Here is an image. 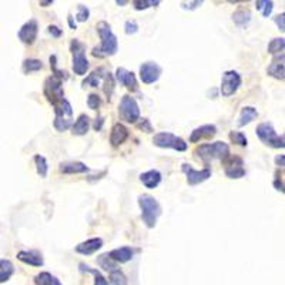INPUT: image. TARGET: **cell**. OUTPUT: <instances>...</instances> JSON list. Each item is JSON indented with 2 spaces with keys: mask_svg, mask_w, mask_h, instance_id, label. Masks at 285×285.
<instances>
[{
  "mask_svg": "<svg viewBox=\"0 0 285 285\" xmlns=\"http://www.w3.org/2000/svg\"><path fill=\"white\" fill-rule=\"evenodd\" d=\"M204 2L203 0H196V2H182L181 8L185 9V10H196L198 9Z\"/></svg>",
  "mask_w": 285,
  "mask_h": 285,
  "instance_id": "cell-43",
  "label": "cell"
},
{
  "mask_svg": "<svg viewBox=\"0 0 285 285\" xmlns=\"http://www.w3.org/2000/svg\"><path fill=\"white\" fill-rule=\"evenodd\" d=\"M140 181L142 182V185L146 188L153 190V188L159 187V184L161 182V173L159 170H149V171L140 174Z\"/></svg>",
  "mask_w": 285,
  "mask_h": 285,
  "instance_id": "cell-21",
  "label": "cell"
},
{
  "mask_svg": "<svg viewBox=\"0 0 285 285\" xmlns=\"http://www.w3.org/2000/svg\"><path fill=\"white\" fill-rule=\"evenodd\" d=\"M224 164V173L231 180H238L246 177V168H244V161L241 157L237 156H228L225 160H222Z\"/></svg>",
  "mask_w": 285,
  "mask_h": 285,
  "instance_id": "cell-10",
  "label": "cell"
},
{
  "mask_svg": "<svg viewBox=\"0 0 285 285\" xmlns=\"http://www.w3.org/2000/svg\"><path fill=\"white\" fill-rule=\"evenodd\" d=\"M274 22H275V24L278 26V30H281V32L284 33L285 32V15L284 13H281V15H278L277 17H274Z\"/></svg>",
  "mask_w": 285,
  "mask_h": 285,
  "instance_id": "cell-44",
  "label": "cell"
},
{
  "mask_svg": "<svg viewBox=\"0 0 285 285\" xmlns=\"http://www.w3.org/2000/svg\"><path fill=\"white\" fill-rule=\"evenodd\" d=\"M279 177H281V174L277 173V174H275V178H274V187H275V190L284 193V182H282V180H281Z\"/></svg>",
  "mask_w": 285,
  "mask_h": 285,
  "instance_id": "cell-46",
  "label": "cell"
},
{
  "mask_svg": "<svg viewBox=\"0 0 285 285\" xmlns=\"http://www.w3.org/2000/svg\"><path fill=\"white\" fill-rule=\"evenodd\" d=\"M90 19V9L84 5L77 6V13H76V20L77 22H87Z\"/></svg>",
  "mask_w": 285,
  "mask_h": 285,
  "instance_id": "cell-39",
  "label": "cell"
},
{
  "mask_svg": "<svg viewBox=\"0 0 285 285\" xmlns=\"http://www.w3.org/2000/svg\"><path fill=\"white\" fill-rule=\"evenodd\" d=\"M160 0H134L133 6L135 10H146L151 6H159Z\"/></svg>",
  "mask_w": 285,
  "mask_h": 285,
  "instance_id": "cell-38",
  "label": "cell"
},
{
  "mask_svg": "<svg viewBox=\"0 0 285 285\" xmlns=\"http://www.w3.org/2000/svg\"><path fill=\"white\" fill-rule=\"evenodd\" d=\"M258 117V111L253 106H246L238 117V127H244Z\"/></svg>",
  "mask_w": 285,
  "mask_h": 285,
  "instance_id": "cell-24",
  "label": "cell"
},
{
  "mask_svg": "<svg viewBox=\"0 0 285 285\" xmlns=\"http://www.w3.org/2000/svg\"><path fill=\"white\" fill-rule=\"evenodd\" d=\"M15 274V265L10 260H0V284L9 281Z\"/></svg>",
  "mask_w": 285,
  "mask_h": 285,
  "instance_id": "cell-26",
  "label": "cell"
},
{
  "mask_svg": "<svg viewBox=\"0 0 285 285\" xmlns=\"http://www.w3.org/2000/svg\"><path fill=\"white\" fill-rule=\"evenodd\" d=\"M67 22H69L70 29H73V30H76V29H77V24H76V22L73 20V16H71V15H69V17H67Z\"/></svg>",
  "mask_w": 285,
  "mask_h": 285,
  "instance_id": "cell-49",
  "label": "cell"
},
{
  "mask_svg": "<svg viewBox=\"0 0 285 285\" xmlns=\"http://www.w3.org/2000/svg\"><path fill=\"white\" fill-rule=\"evenodd\" d=\"M59 170L63 174H83V173L90 171V168L81 161H64V163H60Z\"/></svg>",
  "mask_w": 285,
  "mask_h": 285,
  "instance_id": "cell-19",
  "label": "cell"
},
{
  "mask_svg": "<svg viewBox=\"0 0 285 285\" xmlns=\"http://www.w3.org/2000/svg\"><path fill=\"white\" fill-rule=\"evenodd\" d=\"M267 73H268L271 77L277 80H282L285 79V70H284V56L278 60L277 56L274 57L272 63L269 64L268 69H267Z\"/></svg>",
  "mask_w": 285,
  "mask_h": 285,
  "instance_id": "cell-22",
  "label": "cell"
},
{
  "mask_svg": "<svg viewBox=\"0 0 285 285\" xmlns=\"http://www.w3.org/2000/svg\"><path fill=\"white\" fill-rule=\"evenodd\" d=\"M17 260L22 261L23 264L32 265V267H43L44 260L43 255L36 251V250H29V251H19L17 253Z\"/></svg>",
  "mask_w": 285,
  "mask_h": 285,
  "instance_id": "cell-17",
  "label": "cell"
},
{
  "mask_svg": "<svg viewBox=\"0 0 285 285\" xmlns=\"http://www.w3.org/2000/svg\"><path fill=\"white\" fill-rule=\"evenodd\" d=\"M97 33L100 36V46L93 49L91 55L94 57H107V56H114L119 50V41H117V36L114 34L111 26L107 22H100L96 26Z\"/></svg>",
  "mask_w": 285,
  "mask_h": 285,
  "instance_id": "cell-1",
  "label": "cell"
},
{
  "mask_svg": "<svg viewBox=\"0 0 285 285\" xmlns=\"http://www.w3.org/2000/svg\"><path fill=\"white\" fill-rule=\"evenodd\" d=\"M124 32L126 34H135V33L138 32V23L135 22V20H127L126 23H124Z\"/></svg>",
  "mask_w": 285,
  "mask_h": 285,
  "instance_id": "cell-41",
  "label": "cell"
},
{
  "mask_svg": "<svg viewBox=\"0 0 285 285\" xmlns=\"http://www.w3.org/2000/svg\"><path fill=\"white\" fill-rule=\"evenodd\" d=\"M79 269L81 272H88V274H91V275L94 277V285H109V281L102 275V272H100L99 269L91 268V267L86 265L84 262H80Z\"/></svg>",
  "mask_w": 285,
  "mask_h": 285,
  "instance_id": "cell-27",
  "label": "cell"
},
{
  "mask_svg": "<svg viewBox=\"0 0 285 285\" xmlns=\"http://www.w3.org/2000/svg\"><path fill=\"white\" fill-rule=\"evenodd\" d=\"M128 128L121 123H116L114 126L111 127L110 133V142L113 147H119L123 142H126V140L128 138Z\"/></svg>",
  "mask_w": 285,
  "mask_h": 285,
  "instance_id": "cell-18",
  "label": "cell"
},
{
  "mask_svg": "<svg viewBox=\"0 0 285 285\" xmlns=\"http://www.w3.org/2000/svg\"><path fill=\"white\" fill-rule=\"evenodd\" d=\"M138 206L141 210L142 222L147 228H154L157 220L161 215V206L159 204L157 198H154L150 194H141L138 196Z\"/></svg>",
  "mask_w": 285,
  "mask_h": 285,
  "instance_id": "cell-3",
  "label": "cell"
},
{
  "mask_svg": "<svg viewBox=\"0 0 285 285\" xmlns=\"http://www.w3.org/2000/svg\"><path fill=\"white\" fill-rule=\"evenodd\" d=\"M116 79H117L120 84H123L130 91H137L138 90V83H137L135 74L133 71H128L124 67H119L116 70Z\"/></svg>",
  "mask_w": 285,
  "mask_h": 285,
  "instance_id": "cell-14",
  "label": "cell"
},
{
  "mask_svg": "<svg viewBox=\"0 0 285 285\" xmlns=\"http://www.w3.org/2000/svg\"><path fill=\"white\" fill-rule=\"evenodd\" d=\"M230 140L234 142V144L241 146V147H246L247 144H248V138H247V135L244 134V133H241V131H231Z\"/></svg>",
  "mask_w": 285,
  "mask_h": 285,
  "instance_id": "cell-37",
  "label": "cell"
},
{
  "mask_svg": "<svg viewBox=\"0 0 285 285\" xmlns=\"http://www.w3.org/2000/svg\"><path fill=\"white\" fill-rule=\"evenodd\" d=\"M55 123L53 126L57 131H66L73 126V107L67 99H63L55 106Z\"/></svg>",
  "mask_w": 285,
  "mask_h": 285,
  "instance_id": "cell-6",
  "label": "cell"
},
{
  "mask_svg": "<svg viewBox=\"0 0 285 285\" xmlns=\"http://www.w3.org/2000/svg\"><path fill=\"white\" fill-rule=\"evenodd\" d=\"M196 157L200 159L203 163H211L214 160H225L230 156V146L224 141L207 142V144H200L194 150Z\"/></svg>",
  "mask_w": 285,
  "mask_h": 285,
  "instance_id": "cell-2",
  "label": "cell"
},
{
  "mask_svg": "<svg viewBox=\"0 0 285 285\" xmlns=\"http://www.w3.org/2000/svg\"><path fill=\"white\" fill-rule=\"evenodd\" d=\"M34 164H36V170H37V174L40 177H48V173H49V164H48V160L44 159L43 156H40V154H36L34 156Z\"/></svg>",
  "mask_w": 285,
  "mask_h": 285,
  "instance_id": "cell-34",
  "label": "cell"
},
{
  "mask_svg": "<svg viewBox=\"0 0 285 285\" xmlns=\"http://www.w3.org/2000/svg\"><path fill=\"white\" fill-rule=\"evenodd\" d=\"M104 93L107 96V100H111V97H113V93H114V87H116V80L113 77V74L111 73H106V76H104Z\"/></svg>",
  "mask_w": 285,
  "mask_h": 285,
  "instance_id": "cell-35",
  "label": "cell"
},
{
  "mask_svg": "<svg viewBox=\"0 0 285 285\" xmlns=\"http://www.w3.org/2000/svg\"><path fill=\"white\" fill-rule=\"evenodd\" d=\"M251 20V13L248 9H238L232 15V22L237 24L238 27H246Z\"/></svg>",
  "mask_w": 285,
  "mask_h": 285,
  "instance_id": "cell-28",
  "label": "cell"
},
{
  "mask_svg": "<svg viewBox=\"0 0 285 285\" xmlns=\"http://www.w3.org/2000/svg\"><path fill=\"white\" fill-rule=\"evenodd\" d=\"M48 32L53 36V37H56V39H59L62 34H63V30L60 29V27H57V26H55V24H50L48 27Z\"/></svg>",
  "mask_w": 285,
  "mask_h": 285,
  "instance_id": "cell-45",
  "label": "cell"
},
{
  "mask_svg": "<svg viewBox=\"0 0 285 285\" xmlns=\"http://www.w3.org/2000/svg\"><path fill=\"white\" fill-rule=\"evenodd\" d=\"M103 124H104V117H103V116H99V117L94 120L93 128H94L96 131H100V130L103 128Z\"/></svg>",
  "mask_w": 285,
  "mask_h": 285,
  "instance_id": "cell-47",
  "label": "cell"
},
{
  "mask_svg": "<svg viewBox=\"0 0 285 285\" xmlns=\"http://www.w3.org/2000/svg\"><path fill=\"white\" fill-rule=\"evenodd\" d=\"M90 128V119L87 114H80L71 126V133L74 135H84Z\"/></svg>",
  "mask_w": 285,
  "mask_h": 285,
  "instance_id": "cell-23",
  "label": "cell"
},
{
  "mask_svg": "<svg viewBox=\"0 0 285 285\" xmlns=\"http://www.w3.org/2000/svg\"><path fill=\"white\" fill-rule=\"evenodd\" d=\"M97 264L100 265V268H103L104 271H109V272H111L113 269L117 268L116 262L111 260L110 255H109V253L99 255V257H97Z\"/></svg>",
  "mask_w": 285,
  "mask_h": 285,
  "instance_id": "cell-32",
  "label": "cell"
},
{
  "mask_svg": "<svg viewBox=\"0 0 285 285\" xmlns=\"http://www.w3.org/2000/svg\"><path fill=\"white\" fill-rule=\"evenodd\" d=\"M87 106L88 109H91V110L100 109V106H102V99H100V96L94 94V93H90L87 97Z\"/></svg>",
  "mask_w": 285,
  "mask_h": 285,
  "instance_id": "cell-40",
  "label": "cell"
},
{
  "mask_svg": "<svg viewBox=\"0 0 285 285\" xmlns=\"http://www.w3.org/2000/svg\"><path fill=\"white\" fill-rule=\"evenodd\" d=\"M153 142L154 146H157L160 149H171L175 151H185L188 144L182 140L181 137L168 133V131H161L153 137Z\"/></svg>",
  "mask_w": 285,
  "mask_h": 285,
  "instance_id": "cell-7",
  "label": "cell"
},
{
  "mask_svg": "<svg viewBox=\"0 0 285 285\" xmlns=\"http://www.w3.org/2000/svg\"><path fill=\"white\" fill-rule=\"evenodd\" d=\"M138 130H142L144 133H153V126H151L150 120L149 119H141L140 123H135Z\"/></svg>",
  "mask_w": 285,
  "mask_h": 285,
  "instance_id": "cell-42",
  "label": "cell"
},
{
  "mask_svg": "<svg viewBox=\"0 0 285 285\" xmlns=\"http://www.w3.org/2000/svg\"><path fill=\"white\" fill-rule=\"evenodd\" d=\"M34 284L36 285H62V282L55 277L52 275L50 272H40L34 277Z\"/></svg>",
  "mask_w": 285,
  "mask_h": 285,
  "instance_id": "cell-29",
  "label": "cell"
},
{
  "mask_svg": "<svg viewBox=\"0 0 285 285\" xmlns=\"http://www.w3.org/2000/svg\"><path fill=\"white\" fill-rule=\"evenodd\" d=\"M106 73L107 70L104 69V67H99V69H96L91 74H88V77L84 81H83V86L86 87H99L100 86V83H102V80L104 79V76H106Z\"/></svg>",
  "mask_w": 285,
  "mask_h": 285,
  "instance_id": "cell-25",
  "label": "cell"
},
{
  "mask_svg": "<svg viewBox=\"0 0 285 285\" xmlns=\"http://www.w3.org/2000/svg\"><path fill=\"white\" fill-rule=\"evenodd\" d=\"M275 164H277L278 167H281V168H284V167H285V156H284V154H279V156H277V157H275Z\"/></svg>",
  "mask_w": 285,
  "mask_h": 285,
  "instance_id": "cell-48",
  "label": "cell"
},
{
  "mask_svg": "<svg viewBox=\"0 0 285 285\" xmlns=\"http://www.w3.org/2000/svg\"><path fill=\"white\" fill-rule=\"evenodd\" d=\"M70 52L73 55V71L77 76H84L90 69V63L86 57V44L79 39H73L70 43Z\"/></svg>",
  "mask_w": 285,
  "mask_h": 285,
  "instance_id": "cell-5",
  "label": "cell"
},
{
  "mask_svg": "<svg viewBox=\"0 0 285 285\" xmlns=\"http://www.w3.org/2000/svg\"><path fill=\"white\" fill-rule=\"evenodd\" d=\"M109 274H110L109 279H110L111 285H127L128 284V279H127V277L124 275V272H123V271H121L120 268L113 269V271L109 272Z\"/></svg>",
  "mask_w": 285,
  "mask_h": 285,
  "instance_id": "cell-33",
  "label": "cell"
},
{
  "mask_svg": "<svg viewBox=\"0 0 285 285\" xmlns=\"http://www.w3.org/2000/svg\"><path fill=\"white\" fill-rule=\"evenodd\" d=\"M217 134V127L214 124H204L193 130L190 135V142H200L203 140H208L213 138L214 135Z\"/></svg>",
  "mask_w": 285,
  "mask_h": 285,
  "instance_id": "cell-15",
  "label": "cell"
},
{
  "mask_svg": "<svg viewBox=\"0 0 285 285\" xmlns=\"http://www.w3.org/2000/svg\"><path fill=\"white\" fill-rule=\"evenodd\" d=\"M43 69V63L40 62L39 59H26L23 62V70L24 74H29V73H33V71H39Z\"/></svg>",
  "mask_w": 285,
  "mask_h": 285,
  "instance_id": "cell-31",
  "label": "cell"
},
{
  "mask_svg": "<svg viewBox=\"0 0 285 285\" xmlns=\"http://www.w3.org/2000/svg\"><path fill=\"white\" fill-rule=\"evenodd\" d=\"M243 83V79L240 76V73L235 70H228L222 74L221 79V87L220 91L224 97H230V96L235 94L238 91V88Z\"/></svg>",
  "mask_w": 285,
  "mask_h": 285,
  "instance_id": "cell-9",
  "label": "cell"
},
{
  "mask_svg": "<svg viewBox=\"0 0 285 285\" xmlns=\"http://www.w3.org/2000/svg\"><path fill=\"white\" fill-rule=\"evenodd\" d=\"M161 66L156 62H146L140 66V79L144 84H153L159 81L161 76Z\"/></svg>",
  "mask_w": 285,
  "mask_h": 285,
  "instance_id": "cell-12",
  "label": "cell"
},
{
  "mask_svg": "<svg viewBox=\"0 0 285 285\" xmlns=\"http://www.w3.org/2000/svg\"><path fill=\"white\" fill-rule=\"evenodd\" d=\"M255 134L261 140V142H264L265 146L272 147V149H284L285 147L284 134L278 135L274 124L269 123V121L258 124L257 130H255Z\"/></svg>",
  "mask_w": 285,
  "mask_h": 285,
  "instance_id": "cell-4",
  "label": "cell"
},
{
  "mask_svg": "<svg viewBox=\"0 0 285 285\" xmlns=\"http://www.w3.org/2000/svg\"><path fill=\"white\" fill-rule=\"evenodd\" d=\"M50 5H53V0H49V2H40V6H43V8H48Z\"/></svg>",
  "mask_w": 285,
  "mask_h": 285,
  "instance_id": "cell-50",
  "label": "cell"
},
{
  "mask_svg": "<svg viewBox=\"0 0 285 285\" xmlns=\"http://www.w3.org/2000/svg\"><path fill=\"white\" fill-rule=\"evenodd\" d=\"M110 258L114 262H120V264H126V262L131 261L134 257V250L131 247H120V248H114L111 250Z\"/></svg>",
  "mask_w": 285,
  "mask_h": 285,
  "instance_id": "cell-20",
  "label": "cell"
},
{
  "mask_svg": "<svg viewBox=\"0 0 285 285\" xmlns=\"http://www.w3.org/2000/svg\"><path fill=\"white\" fill-rule=\"evenodd\" d=\"M181 171L185 174L187 182H188L190 185H197V184L207 181V180L211 177V174H213V171H211L210 167H206V168H203V170H196V168H193V167H191L190 164H187V163H184L181 166Z\"/></svg>",
  "mask_w": 285,
  "mask_h": 285,
  "instance_id": "cell-11",
  "label": "cell"
},
{
  "mask_svg": "<svg viewBox=\"0 0 285 285\" xmlns=\"http://www.w3.org/2000/svg\"><path fill=\"white\" fill-rule=\"evenodd\" d=\"M119 114L121 120L127 123H137L140 120V107L134 97L131 96H123L119 106Z\"/></svg>",
  "mask_w": 285,
  "mask_h": 285,
  "instance_id": "cell-8",
  "label": "cell"
},
{
  "mask_svg": "<svg viewBox=\"0 0 285 285\" xmlns=\"http://www.w3.org/2000/svg\"><path fill=\"white\" fill-rule=\"evenodd\" d=\"M284 48H285L284 37H275V39H272L269 41L268 53L272 56L281 55V53L284 52Z\"/></svg>",
  "mask_w": 285,
  "mask_h": 285,
  "instance_id": "cell-30",
  "label": "cell"
},
{
  "mask_svg": "<svg viewBox=\"0 0 285 285\" xmlns=\"http://www.w3.org/2000/svg\"><path fill=\"white\" fill-rule=\"evenodd\" d=\"M116 3H117L119 6H124V5H127V3H128V2H127V0H117Z\"/></svg>",
  "mask_w": 285,
  "mask_h": 285,
  "instance_id": "cell-51",
  "label": "cell"
},
{
  "mask_svg": "<svg viewBox=\"0 0 285 285\" xmlns=\"http://www.w3.org/2000/svg\"><path fill=\"white\" fill-rule=\"evenodd\" d=\"M37 34H39V24H37V20L34 19H30L29 22L20 27V30L17 33V37L19 40L24 43V44H33L36 39H37Z\"/></svg>",
  "mask_w": 285,
  "mask_h": 285,
  "instance_id": "cell-13",
  "label": "cell"
},
{
  "mask_svg": "<svg viewBox=\"0 0 285 285\" xmlns=\"http://www.w3.org/2000/svg\"><path fill=\"white\" fill-rule=\"evenodd\" d=\"M255 8L257 10H260L261 12V15L264 17H268L271 16V13H272V9H274V2H271V0H258V2H255Z\"/></svg>",
  "mask_w": 285,
  "mask_h": 285,
  "instance_id": "cell-36",
  "label": "cell"
},
{
  "mask_svg": "<svg viewBox=\"0 0 285 285\" xmlns=\"http://www.w3.org/2000/svg\"><path fill=\"white\" fill-rule=\"evenodd\" d=\"M102 247H103V240L102 238H90V240L80 243L79 246H76L74 251L87 257V255H93L94 253H97Z\"/></svg>",
  "mask_w": 285,
  "mask_h": 285,
  "instance_id": "cell-16",
  "label": "cell"
}]
</instances>
